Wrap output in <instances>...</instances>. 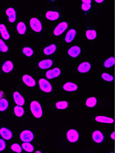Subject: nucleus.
I'll return each instance as SVG.
<instances>
[{
    "mask_svg": "<svg viewBox=\"0 0 115 153\" xmlns=\"http://www.w3.org/2000/svg\"><path fill=\"white\" fill-rule=\"evenodd\" d=\"M86 37L89 40H93L97 37V32L94 29H90L86 31Z\"/></svg>",
    "mask_w": 115,
    "mask_h": 153,
    "instance_id": "b1692460",
    "label": "nucleus"
},
{
    "mask_svg": "<svg viewBox=\"0 0 115 153\" xmlns=\"http://www.w3.org/2000/svg\"><path fill=\"white\" fill-rule=\"evenodd\" d=\"M39 87L44 93H50L52 91V86L46 79L41 78L39 80Z\"/></svg>",
    "mask_w": 115,
    "mask_h": 153,
    "instance_id": "7ed1b4c3",
    "label": "nucleus"
},
{
    "mask_svg": "<svg viewBox=\"0 0 115 153\" xmlns=\"http://www.w3.org/2000/svg\"><path fill=\"white\" fill-rule=\"evenodd\" d=\"M14 113H15L16 116L17 117H21L24 114V110L20 105L15 106L14 108Z\"/></svg>",
    "mask_w": 115,
    "mask_h": 153,
    "instance_id": "a878e982",
    "label": "nucleus"
},
{
    "mask_svg": "<svg viewBox=\"0 0 115 153\" xmlns=\"http://www.w3.org/2000/svg\"><path fill=\"white\" fill-rule=\"evenodd\" d=\"M95 1H96V2H98V3H102L104 1H103V0H96Z\"/></svg>",
    "mask_w": 115,
    "mask_h": 153,
    "instance_id": "4c0bfd02",
    "label": "nucleus"
},
{
    "mask_svg": "<svg viewBox=\"0 0 115 153\" xmlns=\"http://www.w3.org/2000/svg\"><path fill=\"white\" fill-rule=\"evenodd\" d=\"M8 50H9L8 46H7L6 44L4 42V41L1 40V39H0V51L5 53V52L8 51Z\"/></svg>",
    "mask_w": 115,
    "mask_h": 153,
    "instance_id": "72a5a7b5",
    "label": "nucleus"
},
{
    "mask_svg": "<svg viewBox=\"0 0 115 153\" xmlns=\"http://www.w3.org/2000/svg\"><path fill=\"white\" fill-rule=\"evenodd\" d=\"M82 10L83 11H88L91 8V1L90 0H83L82 4Z\"/></svg>",
    "mask_w": 115,
    "mask_h": 153,
    "instance_id": "c756f323",
    "label": "nucleus"
},
{
    "mask_svg": "<svg viewBox=\"0 0 115 153\" xmlns=\"http://www.w3.org/2000/svg\"><path fill=\"white\" fill-rule=\"evenodd\" d=\"M33 133L31 130H25L22 131L20 135L21 140H22L23 142L30 143L33 140Z\"/></svg>",
    "mask_w": 115,
    "mask_h": 153,
    "instance_id": "39448f33",
    "label": "nucleus"
},
{
    "mask_svg": "<svg viewBox=\"0 0 115 153\" xmlns=\"http://www.w3.org/2000/svg\"><path fill=\"white\" fill-rule=\"evenodd\" d=\"M13 96H14V102H15L16 104H17L18 105H20V106L24 105L25 103L24 98H23L22 95H21L19 92H14Z\"/></svg>",
    "mask_w": 115,
    "mask_h": 153,
    "instance_id": "ddd939ff",
    "label": "nucleus"
},
{
    "mask_svg": "<svg viewBox=\"0 0 115 153\" xmlns=\"http://www.w3.org/2000/svg\"><path fill=\"white\" fill-rule=\"evenodd\" d=\"M6 14L9 18V21L13 23L16 21V11L14 8H8L6 10Z\"/></svg>",
    "mask_w": 115,
    "mask_h": 153,
    "instance_id": "4468645a",
    "label": "nucleus"
},
{
    "mask_svg": "<svg viewBox=\"0 0 115 153\" xmlns=\"http://www.w3.org/2000/svg\"><path fill=\"white\" fill-rule=\"evenodd\" d=\"M9 107V102L7 101V100L4 98H1L0 99V111L3 112L5 111Z\"/></svg>",
    "mask_w": 115,
    "mask_h": 153,
    "instance_id": "393cba45",
    "label": "nucleus"
},
{
    "mask_svg": "<svg viewBox=\"0 0 115 153\" xmlns=\"http://www.w3.org/2000/svg\"><path fill=\"white\" fill-rule=\"evenodd\" d=\"M0 33H1V37H3L4 39L5 40H8L9 39L10 35L9 34L8 31L7 29L6 26L4 24H0Z\"/></svg>",
    "mask_w": 115,
    "mask_h": 153,
    "instance_id": "412c9836",
    "label": "nucleus"
},
{
    "mask_svg": "<svg viewBox=\"0 0 115 153\" xmlns=\"http://www.w3.org/2000/svg\"><path fill=\"white\" fill-rule=\"evenodd\" d=\"M23 82L24 83L25 85H26L28 87H34L36 85V81L33 78L28 75H24L22 77Z\"/></svg>",
    "mask_w": 115,
    "mask_h": 153,
    "instance_id": "1a4fd4ad",
    "label": "nucleus"
},
{
    "mask_svg": "<svg viewBox=\"0 0 115 153\" xmlns=\"http://www.w3.org/2000/svg\"><path fill=\"white\" fill-rule=\"evenodd\" d=\"M6 147V143L4 140L0 139V152L3 151Z\"/></svg>",
    "mask_w": 115,
    "mask_h": 153,
    "instance_id": "c9c22d12",
    "label": "nucleus"
},
{
    "mask_svg": "<svg viewBox=\"0 0 115 153\" xmlns=\"http://www.w3.org/2000/svg\"><path fill=\"white\" fill-rule=\"evenodd\" d=\"M114 57H110L107 60H106V61L104 64V66L105 68H111L114 66Z\"/></svg>",
    "mask_w": 115,
    "mask_h": 153,
    "instance_id": "2f4dec72",
    "label": "nucleus"
},
{
    "mask_svg": "<svg viewBox=\"0 0 115 153\" xmlns=\"http://www.w3.org/2000/svg\"><path fill=\"white\" fill-rule=\"evenodd\" d=\"M61 71L59 68H54L53 69L50 70L46 72V75L48 79H53L55 78H57L59 75H60Z\"/></svg>",
    "mask_w": 115,
    "mask_h": 153,
    "instance_id": "0eeeda50",
    "label": "nucleus"
},
{
    "mask_svg": "<svg viewBox=\"0 0 115 153\" xmlns=\"http://www.w3.org/2000/svg\"><path fill=\"white\" fill-rule=\"evenodd\" d=\"M0 135L4 140H11L12 138V133L7 127H1L0 129Z\"/></svg>",
    "mask_w": 115,
    "mask_h": 153,
    "instance_id": "9b49d317",
    "label": "nucleus"
},
{
    "mask_svg": "<svg viewBox=\"0 0 115 153\" xmlns=\"http://www.w3.org/2000/svg\"><path fill=\"white\" fill-rule=\"evenodd\" d=\"M17 31L19 34H24L26 31V24H25L24 22H22V21L18 23V24L17 26Z\"/></svg>",
    "mask_w": 115,
    "mask_h": 153,
    "instance_id": "5701e85b",
    "label": "nucleus"
},
{
    "mask_svg": "<svg viewBox=\"0 0 115 153\" xmlns=\"http://www.w3.org/2000/svg\"><path fill=\"white\" fill-rule=\"evenodd\" d=\"M56 51V46L55 44H51L46 46L44 49V53L46 55H51Z\"/></svg>",
    "mask_w": 115,
    "mask_h": 153,
    "instance_id": "4be33fe9",
    "label": "nucleus"
},
{
    "mask_svg": "<svg viewBox=\"0 0 115 153\" xmlns=\"http://www.w3.org/2000/svg\"><path fill=\"white\" fill-rule=\"evenodd\" d=\"M68 26V25L66 22H61L55 28L54 31H53V34L55 36L60 35L61 34L63 33L67 29Z\"/></svg>",
    "mask_w": 115,
    "mask_h": 153,
    "instance_id": "423d86ee",
    "label": "nucleus"
},
{
    "mask_svg": "<svg viewBox=\"0 0 115 153\" xmlns=\"http://www.w3.org/2000/svg\"><path fill=\"white\" fill-rule=\"evenodd\" d=\"M63 88L65 91H69V92L75 91L78 89V86H77L75 83H72V82L66 83L63 85Z\"/></svg>",
    "mask_w": 115,
    "mask_h": 153,
    "instance_id": "f3484780",
    "label": "nucleus"
},
{
    "mask_svg": "<svg viewBox=\"0 0 115 153\" xmlns=\"http://www.w3.org/2000/svg\"><path fill=\"white\" fill-rule=\"evenodd\" d=\"M114 133H112V134H111V138H112V140H114V138H115V135H114Z\"/></svg>",
    "mask_w": 115,
    "mask_h": 153,
    "instance_id": "e433bc0d",
    "label": "nucleus"
},
{
    "mask_svg": "<svg viewBox=\"0 0 115 153\" xmlns=\"http://www.w3.org/2000/svg\"><path fill=\"white\" fill-rule=\"evenodd\" d=\"M68 103L66 100H63V101H58L55 104V107L58 110H65L68 108Z\"/></svg>",
    "mask_w": 115,
    "mask_h": 153,
    "instance_id": "bb28decb",
    "label": "nucleus"
},
{
    "mask_svg": "<svg viewBox=\"0 0 115 153\" xmlns=\"http://www.w3.org/2000/svg\"><path fill=\"white\" fill-rule=\"evenodd\" d=\"M97 104V99L95 97H91L87 99L86 100V105L89 108H93Z\"/></svg>",
    "mask_w": 115,
    "mask_h": 153,
    "instance_id": "cd10ccee",
    "label": "nucleus"
},
{
    "mask_svg": "<svg viewBox=\"0 0 115 153\" xmlns=\"http://www.w3.org/2000/svg\"><path fill=\"white\" fill-rule=\"evenodd\" d=\"M102 78L103 79L104 81L107 82H112L114 80V78H113L112 75L108 74V73H103L101 75Z\"/></svg>",
    "mask_w": 115,
    "mask_h": 153,
    "instance_id": "473e14b6",
    "label": "nucleus"
},
{
    "mask_svg": "<svg viewBox=\"0 0 115 153\" xmlns=\"http://www.w3.org/2000/svg\"><path fill=\"white\" fill-rule=\"evenodd\" d=\"M75 36H76V31L75 29H71L66 34L65 40H66V43H71L75 39Z\"/></svg>",
    "mask_w": 115,
    "mask_h": 153,
    "instance_id": "aec40b11",
    "label": "nucleus"
},
{
    "mask_svg": "<svg viewBox=\"0 0 115 153\" xmlns=\"http://www.w3.org/2000/svg\"><path fill=\"white\" fill-rule=\"evenodd\" d=\"M14 64L11 61H7L4 63L2 66V71L5 73H9L13 70Z\"/></svg>",
    "mask_w": 115,
    "mask_h": 153,
    "instance_id": "6ab92c4d",
    "label": "nucleus"
},
{
    "mask_svg": "<svg viewBox=\"0 0 115 153\" xmlns=\"http://www.w3.org/2000/svg\"><path fill=\"white\" fill-rule=\"evenodd\" d=\"M46 17L48 20L55 21L60 17V14L57 12H53V11H48L46 12Z\"/></svg>",
    "mask_w": 115,
    "mask_h": 153,
    "instance_id": "a211bd4d",
    "label": "nucleus"
},
{
    "mask_svg": "<svg viewBox=\"0 0 115 153\" xmlns=\"http://www.w3.org/2000/svg\"><path fill=\"white\" fill-rule=\"evenodd\" d=\"M91 65L89 62H82L78 66V71L80 73H87L90 70Z\"/></svg>",
    "mask_w": 115,
    "mask_h": 153,
    "instance_id": "f8f14e48",
    "label": "nucleus"
},
{
    "mask_svg": "<svg viewBox=\"0 0 115 153\" xmlns=\"http://www.w3.org/2000/svg\"><path fill=\"white\" fill-rule=\"evenodd\" d=\"M95 121L98 122H102V123H109L112 124L114 122V120L112 118H109V117L99 116L95 117Z\"/></svg>",
    "mask_w": 115,
    "mask_h": 153,
    "instance_id": "2eb2a0df",
    "label": "nucleus"
},
{
    "mask_svg": "<svg viewBox=\"0 0 115 153\" xmlns=\"http://www.w3.org/2000/svg\"><path fill=\"white\" fill-rule=\"evenodd\" d=\"M80 53H81V49L79 46H74L71 48H69V50L68 51V53L70 56H71L72 58H76L78 56H80Z\"/></svg>",
    "mask_w": 115,
    "mask_h": 153,
    "instance_id": "6e6552de",
    "label": "nucleus"
},
{
    "mask_svg": "<svg viewBox=\"0 0 115 153\" xmlns=\"http://www.w3.org/2000/svg\"><path fill=\"white\" fill-rule=\"evenodd\" d=\"M11 148H12V150L14 151V152H18V153H20L21 152V147L20 145H19V144H13V145H12V147H11Z\"/></svg>",
    "mask_w": 115,
    "mask_h": 153,
    "instance_id": "f704fd0d",
    "label": "nucleus"
},
{
    "mask_svg": "<svg viewBox=\"0 0 115 153\" xmlns=\"http://www.w3.org/2000/svg\"><path fill=\"white\" fill-rule=\"evenodd\" d=\"M22 147L25 151L28 152H31L33 151V146L31 143H28V142H24L22 144Z\"/></svg>",
    "mask_w": 115,
    "mask_h": 153,
    "instance_id": "c85d7f7f",
    "label": "nucleus"
},
{
    "mask_svg": "<svg viewBox=\"0 0 115 153\" xmlns=\"http://www.w3.org/2000/svg\"><path fill=\"white\" fill-rule=\"evenodd\" d=\"M66 138L70 143H75L79 140V133L76 130L70 129L66 133Z\"/></svg>",
    "mask_w": 115,
    "mask_h": 153,
    "instance_id": "f03ea898",
    "label": "nucleus"
},
{
    "mask_svg": "<svg viewBox=\"0 0 115 153\" xmlns=\"http://www.w3.org/2000/svg\"><path fill=\"white\" fill-rule=\"evenodd\" d=\"M30 26L34 31L41 32L42 31V24L40 20L36 19V18H32L30 20Z\"/></svg>",
    "mask_w": 115,
    "mask_h": 153,
    "instance_id": "20e7f679",
    "label": "nucleus"
},
{
    "mask_svg": "<svg viewBox=\"0 0 115 153\" xmlns=\"http://www.w3.org/2000/svg\"><path fill=\"white\" fill-rule=\"evenodd\" d=\"M53 65V61L51 59H46V60L41 61L39 63V67L41 69H47V68L51 67Z\"/></svg>",
    "mask_w": 115,
    "mask_h": 153,
    "instance_id": "dca6fc26",
    "label": "nucleus"
},
{
    "mask_svg": "<svg viewBox=\"0 0 115 153\" xmlns=\"http://www.w3.org/2000/svg\"><path fill=\"white\" fill-rule=\"evenodd\" d=\"M22 52L25 56H26L28 57L32 56L33 54V49L30 47H24L22 49Z\"/></svg>",
    "mask_w": 115,
    "mask_h": 153,
    "instance_id": "7c9ffc66",
    "label": "nucleus"
},
{
    "mask_svg": "<svg viewBox=\"0 0 115 153\" xmlns=\"http://www.w3.org/2000/svg\"><path fill=\"white\" fill-rule=\"evenodd\" d=\"M92 140L96 143H101L104 140V135L100 130H95L92 133Z\"/></svg>",
    "mask_w": 115,
    "mask_h": 153,
    "instance_id": "9d476101",
    "label": "nucleus"
},
{
    "mask_svg": "<svg viewBox=\"0 0 115 153\" xmlns=\"http://www.w3.org/2000/svg\"><path fill=\"white\" fill-rule=\"evenodd\" d=\"M2 93H1V92H0V99H1V98H2Z\"/></svg>",
    "mask_w": 115,
    "mask_h": 153,
    "instance_id": "58836bf2",
    "label": "nucleus"
},
{
    "mask_svg": "<svg viewBox=\"0 0 115 153\" xmlns=\"http://www.w3.org/2000/svg\"><path fill=\"white\" fill-rule=\"evenodd\" d=\"M30 108L33 116L36 118H40L43 115L42 108L39 102L36 100H33L31 102Z\"/></svg>",
    "mask_w": 115,
    "mask_h": 153,
    "instance_id": "f257e3e1",
    "label": "nucleus"
}]
</instances>
